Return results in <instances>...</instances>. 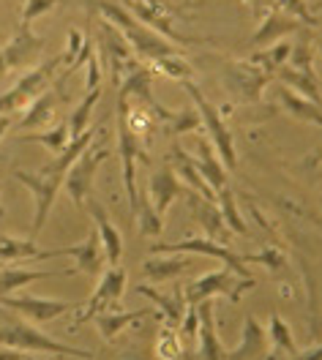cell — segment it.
Returning a JSON list of instances; mask_svg holds the SVG:
<instances>
[{"label":"cell","instance_id":"1","mask_svg":"<svg viewBox=\"0 0 322 360\" xmlns=\"http://www.w3.org/2000/svg\"><path fill=\"white\" fill-rule=\"evenodd\" d=\"M82 3H85V8L96 11L101 20L115 25L117 33L129 41V46L137 52V58H142V60L153 63L159 58H167V55H175L178 52V46L172 44L169 39H164L153 27L139 22L123 3H115V0H82Z\"/></svg>","mask_w":322,"mask_h":360},{"label":"cell","instance_id":"2","mask_svg":"<svg viewBox=\"0 0 322 360\" xmlns=\"http://www.w3.org/2000/svg\"><path fill=\"white\" fill-rule=\"evenodd\" d=\"M0 347H11V349H22V352H41V355H55V358L93 360L91 349L69 347V344H60L55 338L44 336L27 319L14 316L3 306H0Z\"/></svg>","mask_w":322,"mask_h":360},{"label":"cell","instance_id":"3","mask_svg":"<svg viewBox=\"0 0 322 360\" xmlns=\"http://www.w3.org/2000/svg\"><path fill=\"white\" fill-rule=\"evenodd\" d=\"M63 63L66 60H63V52H60V55L49 58L41 66L25 71L22 77L14 82V88H8L0 96V115H14L20 112V110H25L36 96H41L55 82V77H58V71H60Z\"/></svg>","mask_w":322,"mask_h":360},{"label":"cell","instance_id":"4","mask_svg":"<svg viewBox=\"0 0 322 360\" xmlns=\"http://www.w3.org/2000/svg\"><path fill=\"white\" fill-rule=\"evenodd\" d=\"M249 290H254V278H240L230 268H219L200 276V278H194L191 284H186L183 297L186 306H197L200 300H207L213 295H224V297H230L232 303H240L243 292H249Z\"/></svg>","mask_w":322,"mask_h":360},{"label":"cell","instance_id":"5","mask_svg":"<svg viewBox=\"0 0 322 360\" xmlns=\"http://www.w3.org/2000/svg\"><path fill=\"white\" fill-rule=\"evenodd\" d=\"M183 88H186V93L194 98L197 115H200V120H202V126H205V131H207V139L213 142L219 158L224 161L227 169H235V164H238V158H235V142H232L230 129L224 126V112H221L219 107H213L205 96H202V90L197 88L191 79H183Z\"/></svg>","mask_w":322,"mask_h":360},{"label":"cell","instance_id":"6","mask_svg":"<svg viewBox=\"0 0 322 360\" xmlns=\"http://www.w3.org/2000/svg\"><path fill=\"white\" fill-rule=\"evenodd\" d=\"M17 183H22L25 188H30L33 200H36V219H33V229H30V240L39 238V232L44 229L46 219L52 213V205L58 200V191L63 188V178L58 172H25V169H14L11 172Z\"/></svg>","mask_w":322,"mask_h":360},{"label":"cell","instance_id":"7","mask_svg":"<svg viewBox=\"0 0 322 360\" xmlns=\"http://www.w3.org/2000/svg\"><path fill=\"white\" fill-rule=\"evenodd\" d=\"M123 292H126V270L120 268V265H110V268L101 273V278H98V284H96L93 295L82 303L79 314L74 316V322L69 325V330H77L82 322H88V319H93V316L101 314V311H112V309H117V303H120Z\"/></svg>","mask_w":322,"mask_h":360},{"label":"cell","instance_id":"8","mask_svg":"<svg viewBox=\"0 0 322 360\" xmlns=\"http://www.w3.org/2000/svg\"><path fill=\"white\" fill-rule=\"evenodd\" d=\"M98 44H101V52H104V63L112 71V85L115 88L131 71H137L142 66L137 52L117 33L115 25H110L107 20H98Z\"/></svg>","mask_w":322,"mask_h":360},{"label":"cell","instance_id":"9","mask_svg":"<svg viewBox=\"0 0 322 360\" xmlns=\"http://www.w3.org/2000/svg\"><path fill=\"white\" fill-rule=\"evenodd\" d=\"M117 150L123 158V183H126V197L131 205V213L137 210L139 200V188H137V158L148 161V156L142 153V145H139V134L129 126L126 120V110L117 104Z\"/></svg>","mask_w":322,"mask_h":360},{"label":"cell","instance_id":"10","mask_svg":"<svg viewBox=\"0 0 322 360\" xmlns=\"http://www.w3.org/2000/svg\"><path fill=\"white\" fill-rule=\"evenodd\" d=\"M150 251L153 254H205V257H213V259H221L224 268L238 273L240 278H252L249 270H246V259L240 254H235L230 246L216 243L210 238H186V240H175V243H156Z\"/></svg>","mask_w":322,"mask_h":360},{"label":"cell","instance_id":"11","mask_svg":"<svg viewBox=\"0 0 322 360\" xmlns=\"http://www.w3.org/2000/svg\"><path fill=\"white\" fill-rule=\"evenodd\" d=\"M0 306L8 309L11 314H20L27 322H52L58 316L77 311L82 303H69V300H49V297H39V295H3Z\"/></svg>","mask_w":322,"mask_h":360},{"label":"cell","instance_id":"12","mask_svg":"<svg viewBox=\"0 0 322 360\" xmlns=\"http://www.w3.org/2000/svg\"><path fill=\"white\" fill-rule=\"evenodd\" d=\"M107 158H110V150L107 148H93L91 142V148L69 167V172L63 178V188L69 191V200L77 207H85V202L93 197V175H96L98 164L107 161Z\"/></svg>","mask_w":322,"mask_h":360},{"label":"cell","instance_id":"13","mask_svg":"<svg viewBox=\"0 0 322 360\" xmlns=\"http://www.w3.org/2000/svg\"><path fill=\"white\" fill-rule=\"evenodd\" d=\"M55 257H74V259H77V268H69V276H74V273L98 276V273H101V265L107 262L104 246H101V238H98V232H96L93 226L82 243L66 246V248H52V251H39L36 259H55Z\"/></svg>","mask_w":322,"mask_h":360},{"label":"cell","instance_id":"14","mask_svg":"<svg viewBox=\"0 0 322 360\" xmlns=\"http://www.w3.org/2000/svg\"><path fill=\"white\" fill-rule=\"evenodd\" d=\"M69 77H71V71L66 68L41 96H36V98L25 107V115H22V120H20V129H22V131H33V129H46V126H49L58 101L63 98V82H66Z\"/></svg>","mask_w":322,"mask_h":360},{"label":"cell","instance_id":"15","mask_svg":"<svg viewBox=\"0 0 322 360\" xmlns=\"http://www.w3.org/2000/svg\"><path fill=\"white\" fill-rule=\"evenodd\" d=\"M3 58H6V66L8 68H27L39 60V55L44 52V39L33 33L30 25H20V30L14 33V39L0 49Z\"/></svg>","mask_w":322,"mask_h":360},{"label":"cell","instance_id":"16","mask_svg":"<svg viewBox=\"0 0 322 360\" xmlns=\"http://www.w3.org/2000/svg\"><path fill=\"white\" fill-rule=\"evenodd\" d=\"M197 316H200V328H197V360H224V344L216 333V303L207 297L197 303Z\"/></svg>","mask_w":322,"mask_h":360},{"label":"cell","instance_id":"17","mask_svg":"<svg viewBox=\"0 0 322 360\" xmlns=\"http://www.w3.org/2000/svg\"><path fill=\"white\" fill-rule=\"evenodd\" d=\"M188 191H191V188H186L183 183H181V178L175 175V169H172L169 164H164L159 172L150 175L148 200H150V205L156 207V213L164 219V213L169 210V205L175 202L178 197H188Z\"/></svg>","mask_w":322,"mask_h":360},{"label":"cell","instance_id":"18","mask_svg":"<svg viewBox=\"0 0 322 360\" xmlns=\"http://www.w3.org/2000/svg\"><path fill=\"white\" fill-rule=\"evenodd\" d=\"M227 82L230 88L243 98V101H259L262 96V88L271 82V74L265 68H259L257 63H230V71H227Z\"/></svg>","mask_w":322,"mask_h":360},{"label":"cell","instance_id":"19","mask_svg":"<svg viewBox=\"0 0 322 360\" xmlns=\"http://www.w3.org/2000/svg\"><path fill=\"white\" fill-rule=\"evenodd\" d=\"M191 164L197 167V172L205 178V183L213 188V194L216 191H221V188H227L230 183H227V169H224V161L219 158L216 153V148H213V142L210 139H197V156L191 158Z\"/></svg>","mask_w":322,"mask_h":360},{"label":"cell","instance_id":"20","mask_svg":"<svg viewBox=\"0 0 322 360\" xmlns=\"http://www.w3.org/2000/svg\"><path fill=\"white\" fill-rule=\"evenodd\" d=\"M191 265H194L191 254H169V257L153 254L142 262V273H145V278H150L156 284H167V281L181 278V273H186Z\"/></svg>","mask_w":322,"mask_h":360},{"label":"cell","instance_id":"21","mask_svg":"<svg viewBox=\"0 0 322 360\" xmlns=\"http://www.w3.org/2000/svg\"><path fill=\"white\" fill-rule=\"evenodd\" d=\"M85 205H88L93 221H96V232H98V238H101V246H104V257H107V262H110V265H117V262H120V257H123V235H120V229L110 221L107 210L96 202L93 197Z\"/></svg>","mask_w":322,"mask_h":360},{"label":"cell","instance_id":"22","mask_svg":"<svg viewBox=\"0 0 322 360\" xmlns=\"http://www.w3.org/2000/svg\"><path fill=\"white\" fill-rule=\"evenodd\" d=\"M188 202H191V210H194L197 221H200L202 229L207 232V238L227 246V243H230V226L224 224V216H221L219 205L207 202V200H200L197 191H188Z\"/></svg>","mask_w":322,"mask_h":360},{"label":"cell","instance_id":"23","mask_svg":"<svg viewBox=\"0 0 322 360\" xmlns=\"http://www.w3.org/2000/svg\"><path fill=\"white\" fill-rule=\"evenodd\" d=\"M265 347H268V336H265V328L259 325V319L254 314H246L243 319V333H240V344L227 352L224 360H257L265 355Z\"/></svg>","mask_w":322,"mask_h":360},{"label":"cell","instance_id":"24","mask_svg":"<svg viewBox=\"0 0 322 360\" xmlns=\"http://www.w3.org/2000/svg\"><path fill=\"white\" fill-rule=\"evenodd\" d=\"M303 30V25L298 20H292V17H287L284 11H278L273 8L262 22L257 27V33L252 36V44L254 46H271L281 41V39H287V36H292V33H298Z\"/></svg>","mask_w":322,"mask_h":360},{"label":"cell","instance_id":"25","mask_svg":"<svg viewBox=\"0 0 322 360\" xmlns=\"http://www.w3.org/2000/svg\"><path fill=\"white\" fill-rule=\"evenodd\" d=\"M169 167L175 169V175H181V183H188V186H191V191L202 194V200H207V202H216L213 188H210V186L205 183V178L197 172V167L191 164V156L186 153L181 145H172V153H169Z\"/></svg>","mask_w":322,"mask_h":360},{"label":"cell","instance_id":"26","mask_svg":"<svg viewBox=\"0 0 322 360\" xmlns=\"http://www.w3.org/2000/svg\"><path fill=\"white\" fill-rule=\"evenodd\" d=\"M137 292L145 295L148 300H153V303L159 306L161 322H167V328L181 325V319H183V314H186V297H183V292H181V287L175 290V295H161V292H156L153 287H148V284H139Z\"/></svg>","mask_w":322,"mask_h":360},{"label":"cell","instance_id":"27","mask_svg":"<svg viewBox=\"0 0 322 360\" xmlns=\"http://www.w3.org/2000/svg\"><path fill=\"white\" fill-rule=\"evenodd\" d=\"M276 77L284 82V88H290L292 93H298L303 98L314 101L317 107H322V93H320V82H317V74H306V71H298V68L284 63L276 71Z\"/></svg>","mask_w":322,"mask_h":360},{"label":"cell","instance_id":"28","mask_svg":"<svg viewBox=\"0 0 322 360\" xmlns=\"http://www.w3.org/2000/svg\"><path fill=\"white\" fill-rule=\"evenodd\" d=\"M153 314V309H139V311H101V314H96V328H98V333L104 336V341H115L129 325H134L139 322L142 316Z\"/></svg>","mask_w":322,"mask_h":360},{"label":"cell","instance_id":"29","mask_svg":"<svg viewBox=\"0 0 322 360\" xmlns=\"http://www.w3.org/2000/svg\"><path fill=\"white\" fill-rule=\"evenodd\" d=\"M49 276H69V270H22V268H6L0 270V297L3 295H14L22 290L25 284L41 281Z\"/></svg>","mask_w":322,"mask_h":360},{"label":"cell","instance_id":"30","mask_svg":"<svg viewBox=\"0 0 322 360\" xmlns=\"http://www.w3.org/2000/svg\"><path fill=\"white\" fill-rule=\"evenodd\" d=\"M276 96L278 101H281V107L292 115V117H298L303 123H311V126H322V107H317L314 101H309V98H303L298 93H292L290 88H278Z\"/></svg>","mask_w":322,"mask_h":360},{"label":"cell","instance_id":"31","mask_svg":"<svg viewBox=\"0 0 322 360\" xmlns=\"http://www.w3.org/2000/svg\"><path fill=\"white\" fill-rule=\"evenodd\" d=\"M268 325H271V344H273V349H276L268 360H276V355H284L287 360L295 358L300 349H298V344H295V338H292V333H290V325L278 314L271 316Z\"/></svg>","mask_w":322,"mask_h":360},{"label":"cell","instance_id":"32","mask_svg":"<svg viewBox=\"0 0 322 360\" xmlns=\"http://www.w3.org/2000/svg\"><path fill=\"white\" fill-rule=\"evenodd\" d=\"M134 219H137V232L142 235V238H156V235L164 232V219L156 213V207L150 205L148 194H139Z\"/></svg>","mask_w":322,"mask_h":360},{"label":"cell","instance_id":"33","mask_svg":"<svg viewBox=\"0 0 322 360\" xmlns=\"http://www.w3.org/2000/svg\"><path fill=\"white\" fill-rule=\"evenodd\" d=\"M36 257H39L36 240H30V238H11V235H3L0 238V262L36 259Z\"/></svg>","mask_w":322,"mask_h":360},{"label":"cell","instance_id":"34","mask_svg":"<svg viewBox=\"0 0 322 360\" xmlns=\"http://www.w3.org/2000/svg\"><path fill=\"white\" fill-rule=\"evenodd\" d=\"M20 142H39V145H44L49 153H60L66 145H69V123H60V126H55V129H49L46 126L44 131H36V134H17Z\"/></svg>","mask_w":322,"mask_h":360},{"label":"cell","instance_id":"35","mask_svg":"<svg viewBox=\"0 0 322 360\" xmlns=\"http://www.w3.org/2000/svg\"><path fill=\"white\" fill-rule=\"evenodd\" d=\"M98 98H101V88L88 90V93H85V98L74 107V112H71V117H69V136L71 139H74V136H79L82 131H88L91 112H93V107L98 104Z\"/></svg>","mask_w":322,"mask_h":360},{"label":"cell","instance_id":"36","mask_svg":"<svg viewBox=\"0 0 322 360\" xmlns=\"http://www.w3.org/2000/svg\"><path fill=\"white\" fill-rule=\"evenodd\" d=\"M290 49H292V44L281 39V41H276V44L268 46V52H257V55L252 58V63H257L259 68H265V71L273 77L278 68L287 63V58H290Z\"/></svg>","mask_w":322,"mask_h":360},{"label":"cell","instance_id":"37","mask_svg":"<svg viewBox=\"0 0 322 360\" xmlns=\"http://www.w3.org/2000/svg\"><path fill=\"white\" fill-rule=\"evenodd\" d=\"M216 205H219V210H221V216H224V224L230 226V232L235 235H246V221L240 219V213H238V207H235V197H232V188H221V191H216Z\"/></svg>","mask_w":322,"mask_h":360},{"label":"cell","instance_id":"38","mask_svg":"<svg viewBox=\"0 0 322 360\" xmlns=\"http://www.w3.org/2000/svg\"><path fill=\"white\" fill-rule=\"evenodd\" d=\"M150 71H159V74L169 77V79H178V82H183V79H191V66H188L183 58H181V52H175V55H167V58H159V60H153V63H150Z\"/></svg>","mask_w":322,"mask_h":360},{"label":"cell","instance_id":"39","mask_svg":"<svg viewBox=\"0 0 322 360\" xmlns=\"http://www.w3.org/2000/svg\"><path fill=\"white\" fill-rule=\"evenodd\" d=\"M156 355H159V360H181L183 347H181V336L175 333V328H164L159 333Z\"/></svg>","mask_w":322,"mask_h":360},{"label":"cell","instance_id":"40","mask_svg":"<svg viewBox=\"0 0 322 360\" xmlns=\"http://www.w3.org/2000/svg\"><path fill=\"white\" fill-rule=\"evenodd\" d=\"M276 8H278V11H284L287 17L298 20L303 27H314V25H320V20H317V17L309 11L306 0H276Z\"/></svg>","mask_w":322,"mask_h":360},{"label":"cell","instance_id":"41","mask_svg":"<svg viewBox=\"0 0 322 360\" xmlns=\"http://www.w3.org/2000/svg\"><path fill=\"white\" fill-rule=\"evenodd\" d=\"M287 66L298 68V71H306V74H314V68H311V46H309V41H298V44L290 49Z\"/></svg>","mask_w":322,"mask_h":360},{"label":"cell","instance_id":"42","mask_svg":"<svg viewBox=\"0 0 322 360\" xmlns=\"http://www.w3.org/2000/svg\"><path fill=\"white\" fill-rule=\"evenodd\" d=\"M200 115H197V110H183V112H175V117H172V123L167 126L172 134H186V131H197L200 129Z\"/></svg>","mask_w":322,"mask_h":360},{"label":"cell","instance_id":"43","mask_svg":"<svg viewBox=\"0 0 322 360\" xmlns=\"http://www.w3.org/2000/svg\"><path fill=\"white\" fill-rule=\"evenodd\" d=\"M22 22L25 25H33L41 14L52 11L58 6V0H22Z\"/></svg>","mask_w":322,"mask_h":360},{"label":"cell","instance_id":"44","mask_svg":"<svg viewBox=\"0 0 322 360\" xmlns=\"http://www.w3.org/2000/svg\"><path fill=\"white\" fill-rule=\"evenodd\" d=\"M246 262H262V265H268L271 270H278L284 265V254L276 251V248H268V251H262V254H254V257H243Z\"/></svg>","mask_w":322,"mask_h":360},{"label":"cell","instance_id":"45","mask_svg":"<svg viewBox=\"0 0 322 360\" xmlns=\"http://www.w3.org/2000/svg\"><path fill=\"white\" fill-rule=\"evenodd\" d=\"M246 6H249V11H252L254 22L259 25L273 8H276V0H243Z\"/></svg>","mask_w":322,"mask_h":360},{"label":"cell","instance_id":"46","mask_svg":"<svg viewBox=\"0 0 322 360\" xmlns=\"http://www.w3.org/2000/svg\"><path fill=\"white\" fill-rule=\"evenodd\" d=\"M197 328H200V316H197V306H188L183 314V325H181V333L183 338H197Z\"/></svg>","mask_w":322,"mask_h":360},{"label":"cell","instance_id":"47","mask_svg":"<svg viewBox=\"0 0 322 360\" xmlns=\"http://www.w3.org/2000/svg\"><path fill=\"white\" fill-rule=\"evenodd\" d=\"M101 85V60L91 52L88 58V79H85V90H96Z\"/></svg>","mask_w":322,"mask_h":360},{"label":"cell","instance_id":"48","mask_svg":"<svg viewBox=\"0 0 322 360\" xmlns=\"http://www.w3.org/2000/svg\"><path fill=\"white\" fill-rule=\"evenodd\" d=\"M0 360H33L30 352H17L11 347H0Z\"/></svg>","mask_w":322,"mask_h":360},{"label":"cell","instance_id":"49","mask_svg":"<svg viewBox=\"0 0 322 360\" xmlns=\"http://www.w3.org/2000/svg\"><path fill=\"white\" fill-rule=\"evenodd\" d=\"M290 360H322V344L320 347H314V349H306V352H298L295 358Z\"/></svg>","mask_w":322,"mask_h":360},{"label":"cell","instance_id":"50","mask_svg":"<svg viewBox=\"0 0 322 360\" xmlns=\"http://www.w3.org/2000/svg\"><path fill=\"white\" fill-rule=\"evenodd\" d=\"M14 126V115H0V139L6 136V131Z\"/></svg>","mask_w":322,"mask_h":360},{"label":"cell","instance_id":"51","mask_svg":"<svg viewBox=\"0 0 322 360\" xmlns=\"http://www.w3.org/2000/svg\"><path fill=\"white\" fill-rule=\"evenodd\" d=\"M8 71H11V68L6 66V58H3V52H0V79H3V77H6Z\"/></svg>","mask_w":322,"mask_h":360},{"label":"cell","instance_id":"52","mask_svg":"<svg viewBox=\"0 0 322 360\" xmlns=\"http://www.w3.org/2000/svg\"><path fill=\"white\" fill-rule=\"evenodd\" d=\"M120 360H156V358H142V355H137V358H134V355H129V358H120Z\"/></svg>","mask_w":322,"mask_h":360},{"label":"cell","instance_id":"53","mask_svg":"<svg viewBox=\"0 0 322 360\" xmlns=\"http://www.w3.org/2000/svg\"><path fill=\"white\" fill-rule=\"evenodd\" d=\"M186 3H188V6H200V0H186Z\"/></svg>","mask_w":322,"mask_h":360},{"label":"cell","instance_id":"54","mask_svg":"<svg viewBox=\"0 0 322 360\" xmlns=\"http://www.w3.org/2000/svg\"><path fill=\"white\" fill-rule=\"evenodd\" d=\"M145 3H159V0H145Z\"/></svg>","mask_w":322,"mask_h":360},{"label":"cell","instance_id":"55","mask_svg":"<svg viewBox=\"0 0 322 360\" xmlns=\"http://www.w3.org/2000/svg\"><path fill=\"white\" fill-rule=\"evenodd\" d=\"M46 360H55V355H49V358H46Z\"/></svg>","mask_w":322,"mask_h":360},{"label":"cell","instance_id":"56","mask_svg":"<svg viewBox=\"0 0 322 360\" xmlns=\"http://www.w3.org/2000/svg\"><path fill=\"white\" fill-rule=\"evenodd\" d=\"M120 3H126V0H120Z\"/></svg>","mask_w":322,"mask_h":360}]
</instances>
